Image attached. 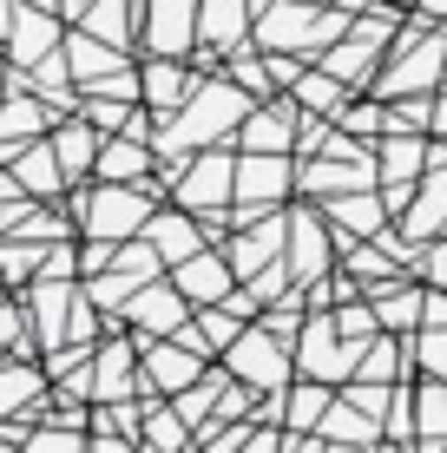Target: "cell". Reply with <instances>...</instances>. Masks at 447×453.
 <instances>
[{
	"label": "cell",
	"instance_id": "1",
	"mask_svg": "<svg viewBox=\"0 0 447 453\" xmlns=\"http://www.w3.org/2000/svg\"><path fill=\"white\" fill-rule=\"evenodd\" d=\"M158 191L165 184H80L73 191V217H80V237H105V243H132L145 237L151 211H158Z\"/></svg>",
	"mask_w": 447,
	"mask_h": 453
},
{
	"label": "cell",
	"instance_id": "2",
	"mask_svg": "<svg viewBox=\"0 0 447 453\" xmlns=\"http://www.w3.org/2000/svg\"><path fill=\"white\" fill-rule=\"evenodd\" d=\"M441 80H447V34L428 27V13H421V20H402L375 92H381V99H408V92H435Z\"/></svg>",
	"mask_w": 447,
	"mask_h": 453
},
{
	"label": "cell",
	"instance_id": "3",
	"mask_svg": "<svg viewBox=\"0 0 447 453\" xmlns=\"http://www.w3.org/2000/svg\"><path fill=\"white\" fill-rule=\"evenodd\" d=\"M172 197L184 211H197V217H211V237L218 230H230V204H237V151H224V145H204V151H191V165L172 178Z\"/></svg>",
	"mask_w": 447,
	"mask_h": 453
},
{
	"label": "cell",
	"instance_id": "4",
	"mask_svg": "<svg viewBox=\"0 0 447 453\" xmlns=\"http://www.w3.org/2000/svg\"><path fill=\"white\" fill-rule=\"evenodd\" d=\"M289 191H297V158H289V151H237V204H230V230L283 211Z\"/></svg>",
	"mask_w": 447,
	"mask_h": 453
},
{
	"label": "cell",
	"instance_id": "5",
	"mask_svg": "<svg viewBox=\"0 0 447 453\" xmlns=\"http://www.w3.org/2000/svg\"><path fill=\"white\" fill-rule=\"evenodd\" d=\"M224 368L237 374L243 388H257V395H283V388L297 381V349H289L283 335H270L264 322H250V329L224 349Z\"/></svg>",
	"mask_w": 447,
	"mask_h": 453
},
{
	"label": "cell",
	"instance_id": "6",
	"mask_svg": "<svg viewBox=\"0 0 447 453\" xmlns=\"http://www.w3.org/2000/svg\"><path fill=\"white\" fill-rule=\"evenodd\" d=\"M356 368H362V342H343L329 309H310V322L297 335V374L343 388V381H356Z\"/></svg>",
	"mask_w": 447,
	"mask_h": 453
},
{
	"label": "cell",
	"instance_id": "7",
	"mask_svg": "<svg viewBox=\"0 0 447 453\" xmlns=\"http://www.w3.org/2000/svg\"><path fill=\"white\" fill-rule=\"evenodd\" d=\"M191 316H197V309H191V296H184V289L172 283V270H165L158 283H145V289H138L132 303L112 316V322H119V329H132L138 342H165V335H178Z\"/></svg>",
	"mask_w": 447,
	"mask_h": 453
},
{
	"label": "cell",
	"instance_id": "8",
	"mask_svg": "<svg viewBox=\"0 0 447 453\" xmlns=\"http://www.w3.org/2000/svg\"><path fill=\"white\" fill-rule=\"evenodd\" d=\"M283 263H289L297 283H322V276L343 263V237H335V224L322 211L297 204V211H289V250H283Z\"/></svg>",
	"mask_w": 447,
	"mask_h": 453
},
{
	"label": "cell",
	"instance_id": "9",
	"mask_svg": "<svg viewBox=\"0 0 447 453\" xmlns=\"http://www.w3.org/2000/svg\"><path fill=\"white\" fill-rule=\"evenodd\" d=\"M211 362L197 349H184L178 335H165V342H138V395L145 401H172V395H184V388L197 381Z\"/></svg>",
	"mask_w": 447,
	"mask_h": 453
},
{
	"label": "cell",
	"instance_id": "10",
	"mask_svg": "<svg viewBox=\"0 0 447 453\" xmlns=\"http://www.w3.org/2000/svg\"><path fill=\"white\" fill-rule=\"evenodd\" d=\"M138 46L165 59H197V0H138Z\"/></svg>",
	"mask_w": 447,
	"mask_h": 453
},
{
	"label": "cell",
	"instance_id": "11",
	"mask_svg": "<svg viewBox=\"0 0 447 453\" xmlns=\"http://www.w3.org/2000/svg\"><path fill=\"white\" fill-rule=\"evenodd\" d=\"M66 13L59 7H46V0H20V13H13V40H7V59H13V73H34L40 59H53V53H66Z\"/></svg>",
	"mask_w": 447,
	"mask_h": 453
},
{
	"label": "cell",
	"instance_id": "12",
	"mask_svg": "<svg viewBox=\"0 0 447 453\" xmlns=\"http://www.w3.org/2000/svg\"><path fill=\"white\" fill-rule=\"evenodd\" d=\"M250 27H257L250 0H197V73L218 66L237 46H250Z\"/></svg>",
	"mask_w": 447,
	"mask_h": 453
},
{
	"label": "cell",
	"instance_id": "13",
	"mask_svg": "<svg viewBox=\"0 0 447 453\" xmlns=\"http://www.w3.org/2000/svg\"><path fill=\"white\" fill-rule=\"evenodd\" d=\"M283 250H289V211H270V217H257V224H243V230L224 237V257H230V270H237V283H250L270 263H283Z\"/></svg>",
	"mask_w": 447,
	"mask_h": 453
},
{
	"label": "cell",
	"instance_id": "14",
	"mask_svg": "<svg viewBox=\"0 0 447 453\" xmlns=\"http://www.w3.org/2000/svg\"><path fill=\"white\" fill-rule=\"evenodd\" d=\"M73 303H80V283H73V276H34V283H27V316H34V335H40L46 355L66 349Z\"/></svg>",
	"mask_w": 447,
	"mask_h": 453
},
{
	"label": "cell",
	"instance_id": "15",
	"mask_svg": "<svg viewBox=\"0 0 447 453\" xmlns=\"http://www.w3.org/2000/svg\"><path fill=\"white\" fill-rule=\"evenodd\" d=\"M138 401V335H105L92 349V408Z\"/></svg>",
	"mask_w": 447,
	"mask_h": 453
},
{
	"label": "cell",
	"instance_id": "16",
	"mask_svg": "<svg viewBox=\"0 0 447 453\" xmlns=\"http://www.w3.org/2000/svg\"><path fill=\"white\" fill-rule=\"evenodd\" d=\"M297 132H303V105L289 92H276L237 125V151H297Z\"/></svg>",
	"mask_w": 447,
	"mask_h": 453
},
{
	"label": "cell",
	"instance_id": "17",
	"mask_svg": "<svg viewBox=\"0 0 447 453\" xmlns=\"http://www.w3.org/2000/svg\"><path fill=\"white\" fill-rule=\"evenodd\" d=\"M368 184H381V158H303L297 165V191L310 197H343V191H368Z\"/></svg>",
	"mask_w": 447,
	"mask_h": 453
},
{
	"label": "cell",
	"instance_id": "18",
	"mask_svg": "<svg viewBox=\"0 0 447 453\" xmlns=\"http://www.w3.org/2000/svg\"><path fill=\"white\" fill-rule=\"evenodd\" d=\"M172 283L191 296V309H211V303H230L237 296V270H230V257L224 250H197V257H184V263H172Z\"/></svg>",
	"mask_w": 447,
	"mask_h": 453
},
{
	"label": "cell",
	"instance_id": "19",
	"mask_svg": "<svg viewBox=\"0 0 447 453\" xmlns=\"http://www.w3.org/2000/svg\"><path fill=\"white\" fill-rule=\"evenodd\" d=\"M322 217L335 224V237H381V230L395 224L381 184H368V191H343V197H322Z\"/></svg>",
	"mask_w": 447,
	"mask_h": 453
},
{
	"label": "cell",
	"instance_id": "20",
	"mask_svg": "<svg viewBox=\"0 0 447 453\" xmlns=\"http://www.w3.org/2000/svg\"><path fill=\"white\" fill-rule=\"evenodd\" d=\"M197 86V66H184V59H165V53H145V66H138V92H145V105L158 119H172L184 99H191Z\"/></svg>",
	"mask_w": 447,
	"mask_h": 453
},
{
	"label": "cell",
	"instance_id": "21",
	"mask_svg": "<svg viewBox=\"0 0 447 453\" xmlns=\"http://www.w3.org/2000/svg\"><path fill=\"white\" fill-rule=\"evenodd\" d=\"M99 145H105V132L86 112H66L53 125V151H59V165H66L73 184H92V171H99Z\"/></svg>",
	"mask_w": 447,
	"mask_h": 453
},
{
	"label": "cell",
	"instance_id": "22",
	"mask_svg": "<svg viewBox=\"0 0 447 453\" xmlns=\"http://www.w3.org/2000/svg\"><path fill=\"white\" fill-rule=\"evenodd\" d=\"M66 66H73V86L92 92V86H105V80L126 73V46H105V40H92L86 27H73L66 34Z\"/></svg>",
	"mask_w": 447,
	"mask_h": 453
},
{
	"label": "cell",
	"instance_id": "23",
	"mask_svg": "<svg viewBox=\"0 0 447 453\" xmlns=\"http://www.w3.org/2000/svg\"><path fill=\"white\" fill-rule=\"evenodd\" d=\"M7 171L27 184V197H46V204H53V197L73 184V178H66V165H59V151H53V132L34 138V145H20V151L7 158Z\"/></svg>",
	"mask_w": 447,
	"mask_h": 453
},
{
	"label": "cell",
	"instance_id": "24",
	"mask_svg": "<svg viewBox=\"0 0 447 453\" xmlns=\"http://www.w3.org/2000/svg\"><path fill=\"white\" fill-rule=\"evenodd\" d=\"M145 237L158 243V257L165 263H184V257H197L204 250V237H211V224H197V211H184V204H172V211H151V224H145Z\"/></svg>",
	"mask_w": 447,
	"mask_h": 453
},
{
	"label": "cell",
	"instance_id": "25",
	"mask_svg": "<svg viewBox=\"0 0 447 453\" xmlns=\"http://www.w3.org/2000/svg\"><path fill=\"white\" fill-rule=\"evenodd\" d=\"M368 303H375V316H381V329H389V335H414V329H421V316H428V289H414V276H389V283H375V289H368Z\"/></svg>",
	"mask_w": 447,
	"mask_h": 453
},
{
	"label": "cell",
	"instance_id": "26",
	"mask_svg": "<svg viewBox=\"0 0 447 453\" xmlns=\"http://www.w3.org/2000/svg\"><path fill=\"white\" fill-rule=\"evenodd\" d=\"M151 165H158V145L119 132V138L99 145V171H92V178L99 184H151Z\"/></svg>",
	"mask_w": 447,
	"mask_h": 453
},
{
	"label": "cell",
	"instance_id": "27",
	"mask_svg": "<svg viewBox=\"0 0 447 453\" xmlns=\"http://www.w3.org/2000/svg\"><path fill=\"white\" fill-rule=\"evenodd\" d=\"M335 395H343V388L297 374V381L283 388V427H289V434H316V427H322V414L335 408Z\"/></svg>",
	"mask_w": 447,
	"mask_h": 453
},
{
	"label": "cell",
	"instance_id": "28",
	"mask_svg": "<svg viewBox=\"0 0 447 453\" xmlns=\"http://www.w3.org/2000/svg\"><path fill=\"white\" fill-rule=\"evenodd\" d=\"M316 434H322L329 447H381V441H389V434H381V420H375V414H362L349 395H335V408L322 414V427H316Z\"/></svg>",
	"mask_w": 447,
	"mask_h": 453
},
{
	"label": "cell",
	"instance_id": "29",
	"mask_svg": "<svg viewBox=\"0 0 447 453\" xmlns=\"http://www.w3.org/2000/svg\"><path fill=\"white\" fill-rule=\"evenodd\" d=\"M289 99H297L303 112H322V119H335V112L349 105V86L335 80L329 66H303V73H297V86H289Z\"/></svg>",
	"mask_w": 447,
	"mask_h": 453
},
{
	"label": "cell",
	"instance_id": "30",
	"mask_svg": "<svg viewBox=\"0 0 447 453\" xmlns=\"http://www.w3.org/2000/svg\"><path fill=\"white\" fill-rule=\"evenodd\" d=\"M20 453H92V427H59V420H40L27 434Z\"/></svg>",
	"mask_w": 447,
	"mask_h": 453
},
{
	"label": "cell",
	"instance_id": "31",
	"mask_svg": "<svg viewBox=\"0 0 447 453\" xmlns=\"http://www.w3.org/2000/svg\"><path fill=\"white\" fill-rule=\"evenodd\" d=\"M335 125H343L349 138H368V145H375V138L389 132V99H349L343 112H335Z\"/></svg>",
	"mask_w": 447,
	"mask_h": 453
},
{
	"label": "cell",
	"instance_id": "32",
	"mask_svg": "<svg viewBox=\"0 0 447 453\" xmlns=\"http://www.w3.org/2000/svg\"><path fill=\"white\" fill-rule=\"evenodd\" d=\"M408 362L421 374H447V329H435V322H421V329L408 335Z\"/></svg>",
	"mask_w": 447,
	"mask_h": 453
},
{
	"label": "cell",
	"instance_id": "33",
	"mask_svg": "<svg viewBox=\"0 0 447 453\" xmlns=\"http://www.w3.org/2000/svg\"><path fill=\"white\" fill-rule=\"evenodd\" d=\"M414 276H421L428 289H447V230H441V237H435V243L421 250V263H414Z\"/></svg>",
	"mask_w": 447,
	"mask_h": 453
},
{
	"label": "cell",
	"instance_id": "34",
	"mask_svg": "<svg viewBox=\"0 0 447 453\" xmlns=\"http://www.w3.org/2000/svg\"><path fill=\"white\" fill-rule=\"evenodd\" d=\"M237 453H283V427H270V420H257V434L243 441Z\"/></svg>",
	"mask_w": 447,
	"mask_h": 453
},
{
	"label": "cell",
	"instance_id": "35",
	"mask_svg": "<svg viewBox=\"0 0 447 453\" xmlns=\"http://www.w3.org/2000/svg\"><path fill=\"white\" fill-rule=\"evenodd\" d=\"M283 453H335V447L322 441V434H289L283 427Z\"/></svg>",
	"mask_w": 447,
	"mask_h": 453
},
{
	"label": "cell",
	"instance_id": "36",
	"mask_svg": "<svg viewBox=\"0 0 447 453\" xmlns=\"http://www.w3.org/2000/svg\"><path fill=\"white\" fill-rule=\"evenodd\" d=\"M92 453H145V447L126 441V434H92Z\"/></svg>",
	"mask_w": 447,
	"mask_h": 453
},
{
	"label": "cell",
	"instance_id": "37",
	"mask_svg": "<svg viewBox=\"0 0 447 453\" xmlns=\"http://www.w3.org/2000/svg\"><path fill=\"white\" fill-rule=\"evenodd\" d=\"M421 322H435V329H447V289H428V316Z\"/></svg>",
	"mask_w": 447,
	"mask_h": 453
},
{
	"label": "cell",
	"instance_id": "38",
	"mask_svg": "<svg viewBox=\"0 0 447 453\" xmlns=\"http://www.w3.org/2000/svg\"><path fill=\"white\" fill-rule=\"evenodd\" d=\"M7 86H13V59L0 53V99H7Z\"/></svg>",
	"mask_w": 447,
	"mask_h": 453
},
{
	"label": "cell",
	"instance_id": "39",
	"mask_svg": "<svg viewBox=\"0 0 447 453\" xmlns=\"http://www.w3.org/2000/svg\"><path fill=\"white\" fill-rule=\"evenodd\" d=\"M421 13L428 20H447V0H421Z\"/></svg>",
	"mask_w": 447,
	"mask_h": 453
},
{
	"label": "cell",
	"instance_id": "40",
	"mask_svg": "<svg viewBox=\"0 0 447 453\" xmlns=\"http://www.w3.org/2000/svg\"><path fill=\"white\" fill-rule=\"evenodd\" d=\"M375 453H414V447H395V441H381V447H375Z\"/></svg>",
	"mask_w": 447,
	"mask_h": 453
},
{
	"label": "cell",
	"instance_id": "41",
	"mask_svg": "<svg viewBox=\"0 0 447 453\" xmlns=\"http://www.w3.org/2000/svg\"><path fill=\"white\" fill-rule=\"evenodd\" d=\"M335 453H375V447H335Z\"/></svg>",
	"mask_w": 447,
	"mask_h": 453
},
{
	"label": "cell",
	"instance_id": "42",
	"mask_svg": "<svg viewBox=\"0 0 447 453\" xmlns=\"http://www.w3.org/2000/svg\"><path fill=\"white\" fill-rule=\"evenodd\" d=\"M46 7H59V0H46Z\"/></svg>",
	"mask_w": 447,
	"mask_h": 453
}]
</instances>
